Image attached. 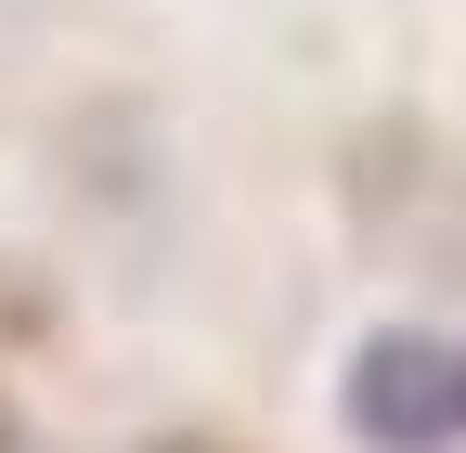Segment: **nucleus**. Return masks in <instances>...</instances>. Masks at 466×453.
Listing matches in <instances>:
<instances>
[{
    "mask_svg": "<svg viewBox=\"0 0 466 453\" xmlns=\"http://www.w3.org/2000/svg\"><path fill=\"white\" fill-rule=\"evenodd\" d=\"M350 453H466V337L453 324H363L337 363Z\"/></svg>",
    "mask_w": 466,
    "mask_h": 453,
    "instance_id": "obj_1",
    "label": "nucleus"
},
{
    "mask_svg": "<svg viewBox=\"0 0 466 453\" xmlns=\"http://www.w3.org/2000/svg\"><path fill=\"white\" fill-rule=\"evenodd\" d=\"M0 453H39V440H26V415H14V388H0Z\"/></svg>",
    "mask_w": 466,
    "mask_h": 453,
    "instance_id": "obj_2",
    "label": "nucleus"
},
{
    "mask_svg": "<svg viewBox=\"0 0 466 453\" xmlns=\"http://www.w3.org/2000/svg\"><path fill=\"white\" fill-rule=\"evenodd\" d=\"M143 453H220V440H143Z\"/></svg>",
    "mask_w": 466,
    "mask_h": 453,
    "instance_id": "obj_3",
    "label": "nucleus"
}]
</instances>
